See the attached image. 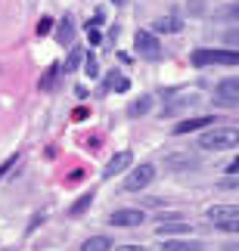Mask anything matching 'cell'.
Listing matches in <instances>:
<instances>
[{"instance_id": "1", "label": "cell", "mask_w": 239, "mask_h": 251, "mask_svg": "<svg viewBox=\"0 0 239 251\" xmlns=\"http://www.w3.org/2000/svg\"><path fill=\"white\" fill-rule=\"evenodd\" d=\"M236 146H239V127H214L199 137V149H205V152H224V149H236Z\"/></svg>"}, {"instance_id": "2", "label": "cell", "mask_w": 239, "mask_h": 251, "mask_svg": "<svg viewBox=\"0 0 239 251\" xmlns=\"http://www.w3.org/2000/svg\"><path fill=\"white\" fill-rule=\"evenodd\" d=\"M193 65H239V50H212V47H202V50H193Z\"/></svg>"}, {"instance_id": "3", "label": "cell", "mask_w": 239, "mask_h": 251, "mask_svg": "<svg viewBox=\"0 0 239 251\" xmlns=\"http://www.w3.org/2000/svg\"><path fill=\"white\" fill-rule=\"evenodd\" d=\"M128 177H124V192H140V189H146L152 180H156V168L152 165H137V168H128L124 171Z\"/></svg>"}, {"instance_id": "4", "label": "cell", "mask_w": 239, "mask_h": 251, "mask_svg": "<svg viewBox=\"0 0 239 251\" xmlns=\"http://www.w3.org/2000/svg\"><path fill=\"white\" fill-rule=\"evenodd\" d=\"M131 165H133V155H131L128 149H124V152H115V155L106 161V168H103V180H115V177H121V174L128 171Z\"/></svg>"}, {"instance_id": "5", "label": "cell", "mask_w": 239, "mask_h": 251, "mask_svg": "<svg viewBox=\"0 0 239 251\" xmlns=\"http://www.w3.org/2000/svg\"><path fill=\"white\" fill-rule=\"evenodd\" d=\"M214 96H217V105H227V109H233V105H239V78H227V81H221L217 84V90H214Z\"/></svg>"}, {"instance_id": "6", "label": "cell", "mask_w": 239, "mask_h": 251, "mask_svg": "<svg viewBox=\"0 0 239 251\" xmlns=\"http://www.w3.org/2000/svg\"><path fill=\"white\" fill-rule=\"evenodd\" d=\"M133 50H137L140 56H146V59H159L161 56V47L156 41V34H149V31H137V37H133Z\"/></svg>"}, {"instance_id": "7", "label": "cell", "mask_w": 239, "mask_h": 251, "mask_svg": "<svg viewBox=\"0 0 239 251\" xmlns=\"http://www.w3.org/2000/svg\"><path fill=\"white\" fill-rule=\"evenodd\" d=\"M109 224L112 226H124V229H131V226H140V224H146V214L137 208H121L115 211V214L109 217Z\"/></svg>"}, {"instance_id": "8", "label": "cell", "mask_w": 239, "mask_h": 251, "mask_svg": "<svg viewBox=\"0 0 239 251\" xmlns=\"http://www.w3.org/2000/svg\"><path fill=\"white\" fill-rule=\"evenodd\" d=\"M189 229H193V226H189L186 224V220H161V224L156 226V233L159 236H184V233H189Z\"/></svg>"}, {"instance_id": "9", "label": "cell", "mask_w": 239, "mask_h": 251, "mask_svg": "<svg viewBox=\"0 0 239 251\" xmlns=\"http://www.w3.org/2000/svg\"><path fill=\"white\" fill-rule=\"evenodd\" d=\"M180 28H184L180 16H159L156 22H152V31H159V34H177Z\"/></svg>"}, {"instance_id": "10", "label": "cell", "mask_w": 239, "mask_h": 251, "mask_svg": "<svg viewBox=\"0 0 239 251\" xmlns=\"http://www.w3.org/2000/svg\"><path fill=\"white\" fill-rule=\"evenodd\" d=\"M208 124H214V118H212V115H202V118H186V121L174 124V133H193V130H202V127H208Z\"/></svg>"}, {"instance_id": "11", "label": "cell", "mask_w": 239, "mask_h": 251, "mask_svg": "<svg viewBox=\"0 0 239 251\" xmlns=\"http://www.w3.org/2000/svg\"><path fill=\"white\" fill-rule=\"evenodd\" d=\"M212 19H214V22H236V19H239V0H230V3L217 6L212 13Z\"/></svg>"}, {"instance_id": "12", "label": "cell", "mask_w": 239, "mask_h": 251, "mask_svg": "<svg viewBox=\"0 0 239 251\" xmlns=\"http://www.w3.org/2000/svg\"><path fill=\"white\" fill-rule=\"evenodd\" d=\"M152 112V96H140V100L128 102V118H140V115Z\"/></svg>"}, {"instance_id": "13", "label": "cell", "mask_w": 239, "mask_h": 251, "mask_svg": "<svg viewBox=\"0 0 239 251\" xmlns=\"http://www.w3.org/2000/svg\"><path fill=\"white\" fill-rule=\"evenodd\" d=\"M205 214L212 220H230V217H239V208L236 205H212Z\"/></svg>"}, {"instance_id": "14", "label": "cell", "mask_w": 239, "mask_h": 251, "mask_svg": "<svg viewBox=\"0 0 239 251\" xmlns=\"http://www.w3.org/2000/svg\"><path fill=\"white\" fill-rule=\"evenodd\" d=\"M168 168H171V171L199 168V158H196V155H168Z\"/></svg>"}, {"instance_id": "15", "label": "cell", "mask_w": 239, "mask_h": 251, "mask_svg": "<svg viewBox=\"0 0 239 251\" xmlns=\"http://www.w3.org/2000/svg\"><path fill=\"white\" fill-rule=\"evenodd\" d=\"M81 251H112V239L109 236H93L81 245Z\"/></svg>"}, {"instance_id": "16", "label": "cell", "mask_w": 239, "mask_h": 251, "mask_svg": "<svg viewBox=\"0 0 239 251\" xmlns=\"http://www.w3.org/2000/svg\"><path fill=\"white\" fill-rule=\"evenodd\" d=\"M128 87H131V81L124 78L121 72H112L109 78H106V90H118V93H124V90H128Z\"/></svg>"}, {"instance_id": "17", "label": "cell", "mask_w": 239, "mask_h": 251, "mask_svg": "<svg viewBox=\"0 0 239 251\" xmlns=\"http://www.w3.org/2000/svg\"><path fill=\"white\" fill-rule=\"evenodd\" d=\"M161 251H202V242H177V239H171V242L161 245Z\"/></svg>"}, {"instance_id": "18", "label": "cell", "mask_w": 239, "mask_h": 251, "mask_svg": "<svg viewBox=\"0 0 239 251\" xmlns=\"http://www.w3.org/2000/svg\"><path fill=\"white\" fill-rule=\"evenodd\" d=\"M90 201H93V192H84V196H81V199H78V201H75V205L69 208V214H72V217H81L84 211L90 208Z\"/></svg>"}, {"instance_id": "19", "label": "cell", "mask_w": 239, "mask_h": 251, "mask_svg": "<svg viewBox=\"0 0 239 251\" xmlns=\"http://www.w3.org/2000/svg\"><path fill=\"white\" fill-rule=\"evenodd\" d=\"M221 44L227 47V50H239V28H227V31L221 34Z\"/></svg>"}, {"instance_id": "20", "label": "cell", "mask_w": 239, "mask_h": 251, "mask_svg": "<svg viewBox=\"0 0 239 251\" xmlns=\"http://www.w3.org/2000/svg\"><path fill=\"white\" fill-rule=\"evenodd\" d=\"M193 102H199V93H196V96H193V93H189V96H180L177 102H168V115H171V112L186 109V105H193Z\"/></svg>"}, {"instance_id": "21", "label": "cell", "mask_w": 239, "mask_h": 251, "mask_svg": "<svg viewBox=\"0 0 239 251\" xmlns=\"http://www.w3.org/2000/svg\"><path fill=\"white\" fill-rule=\"evenodd\" d=\"M214 226L221 233H239V217H230V220H214Z\"/></svg>"}, {"instance_id": "22", "label": "cell", "mask_w": 239, "mask_h": 251, "mask_svg": "<svg viewBox=\"0 0 239 251\" xmlns=\"http://www.w3.org/2000/svg\"><path fill=\"white\" fill-rule=\"evenodd\" d=\"M72 37H75V22H72V19H62V28H59V41H62V44H69Z\"/></svg>"}, {"instance_id": "23", "label": "cell", "mask_w": 239, "mask_h": 251, "mask_svg": "<svg viewBox=\"0 0 239 251\" xmlns=\"http://www.w3.org/2000/svg\"><path fill=\"white\" fill-rule=\"evenodd\" d=\"M56 78H59V65H50V72H47L44 78H41V87H44V90H47V87H53Z\"/></svg>"}, {"instance_id": "24", "label": "cell", "mask_w": 239, "mask_h": 251, "mask_svg": "<svg viewBox=\"0 0 239 251\" xmlns=\"http://www.w3.org/2000/svg\"><path fill=\"white\" fill-rule=\"evenodd\" d=\"M186 13L189 16H205V0H186Z\"/></svg>"}, {"instance_id": "25", "label": "cell", "mask_w": 239, "mask_h": 251, "mask_svg": "<svg viewBox=\"0 0 239 251\" xmlns=\"http://www.w3.org/2000/svg\"><path fill=\"white\" fill-rule=\"evenodd\" d=\"M81 50H72L69 53V59H65V72H75V69H78V62H81Z\"/></svg>"}, {"instance_id": "26", "label": "cell", "mask_w": 239, "mask_h": 251, "mask_svg": "<svg viewBox=\"0 0 239 251\" xmlns=\"http://www.w3.org/2000/svg\"><path fill=\"white\" fill-rule=\"evenodd\" d=\"M100 75V65H97V56L87 53V78H97Z\"/></svg>"}, {"instance_id": "27", "label": "cell", "mask_w": 239, "mask_h": 251, "mask_svg": "<svg viewBox=\"0 0 239 251\" xmlns=\"http://www.w3.org/2000/svg\"><path fill=\"white\" fill-rule=\"evenodd\" d=\"M217 186H221V189H239V177H236V174H230V177L221 180Z\"/></svg>"}, {"instance_id": "28", "label": "cell", "mask_w": 239, "mask_h": 251, "mask_svg": "<svg viewBox=\"0 0 239 251\" xmlns=\"http://www.w3.org/2000/svg\"><path fill=\"white\" fill-rule=\"evenodd\" d=\"M37 31H41V34H50V31H53V22H50V19H41V25H37Z\"/></svg>"}, {"instance_id": "29", "label": "cell", "mask_w": 239, "mask_h": 251, "mask_svg": "<svg viewBox=\"0 0 239 251\" xmlns=\"http://www.w3.org/2000/svg\"><path fill=\"white\" fill-rule=\"evenodd\" d=\"M227 174H239V155L230 161V165H227Z\"/></svg>"}, {"instance_id": "30", "label": "cell", "mask_w": 239, "mask_h": 251, "mask_svg": "<svg viewBox=\"0 0 239 251\" xmlns=\"http://www.w3.org/2000/svg\"><path fill=\"white\" fill-rule=\"evenodd\" d=\"M13 165H16V155H13V158H6V161H3V168H0V177H3V174H6L9 168H13Z\"/></svg>"}, {"instance_id": "31", "label": "cell", "mask_w": 239, "mask_h": 251, "mask_svg": "<svg viewBox=\"0 0 239 251\" xmlns=\"http://www.w3.org/2000/svg\"><path fill=\"white\" fill-rule=\"evenodd\" d=\"M221 251H239V242H224Z\"/></svg>"}, {"instance_id": "32", "label": "cell", "mask_w": 239, "mask_h": 251, "mask_svg": "<svg viewBox=\"0 0 239 251\" xmlns=\"http://www.w3.org/2000/svg\"><path fill=\"white\" fill-rule=\"evenodd\" d=\"M115 251H146V248H140V245H121V248H115Z\"/></svg>"}, {"instance_id": "33", "label": "cell", "mask_w": 239, "mask_h": 251, "mask_svg": "<svg viewBox=\"0 0 239 251\" xmlns=\"http://www.w3.org/2000/svg\"><path fill=\"white\" fill-rule=\"evenodd\" d=\"M112 3H115V6H124V3H128V0H112Z\"/></svg>"}]
</instances>
